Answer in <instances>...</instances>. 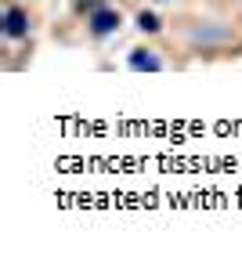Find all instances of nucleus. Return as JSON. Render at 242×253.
<instances>
[{"instance_id": "obj_1", "label": "nucleus", "mask_w": 242, "mask_h": 253, "mask_svg": "<svg viewBox=\"0 0 242 253\" xmlns=\"http://www.w3.org/2000/svg\"><path fill=\"white\" fill-rule=\"evenodd\" d=\"M116 26H120V15H116V11H94V18H90V29H94L98 37L112 33Z\"/></svg>"}, {"instance_id": "obj_2", "label": "nucleus", "mask_w": 242, "mask_h": 253, "mask_svg": "<svg viewBox=\"0 0 242 253\" xmlns=\"http://www.w3.org/2000/svg\"><path fill=\"white\" fill-rule=\"evenodd\" d=\"M7 37H22V33H26V15H22V11L18 7H11L7 11Z\"/></svg>"}, {"instance_id": "obj_3", "label": "nucleus", "mask_w": 242, "mask_h": 253, "mask_svg": "<svg viewBox=\"0 0 242 253\" xmlns=\"http://www.w3.org/2000/svg\"><path fill=\"white\" fill-rule=\"evenodd\" d=\"M130 65H134V69H148V73H156V69H159V62H156V58H152L148 51H134Z\"/></svg>"}, {"instance_id": "obj_4", "label": "nucleus", "mask_w": 242, "mask_h": 253, "mask_svg": "<svg viewBox=\"0 0 242 253\" xmlns=\"http://www.w3.org/2000/svg\"><path fill=\"white\" fill-rule=\"evenodd\" d=\"M137 26H141L145 33H159V18L152 15V11H141V15H137Z\"/></svg>"}]
</instances>
